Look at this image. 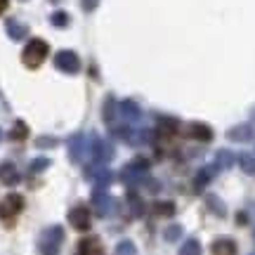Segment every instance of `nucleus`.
<instances>
[{
  "label": "nucleus",
  "instance_id": "nucleus-1",
  "mask_svg": "<svg viewBox=\"0 0 255 255\" xmlns=\"http://www.w3.org/2000/svg\"><path fill=\"white\" fill-rule=\"evenodd\" d=\"M45 57H47V45L43 43V40H31L26 47H24V55H21V59H24V64L26 66H40V64L45 62Z\"/></svg>",
  "mask_w": 255,
  "mask_h": 255
},
{
  "label": "nucleus",
  "instance_id": "nucleus-2",
  "mask_svg": "<svg viewBox=\"0 0 255 255\" xmlns=\"http://www.w3.org/2000/svg\"><path fill=\"white\" fill-rule=\"evenodd\" d=\"M21 208H24V201H21V196L12 194V196H7L5 201H0V218H2V220H12Z\"/></svg>",
  "mask_w": 255,
  "mask_h": 255
},
{
  "label": "nucleus",
  "instance_id": "nucleus-3",
  "mask_svg": "<svg viewBox=\"0 0 255 255\" xmlns=\"http://www.w3.org/2000/svg\"><path fill=\"white\" fill-rule=\"evenodd\" d=\"M78 255H102L100 239H83L78 246Z\"/></svg>",
  "mask_w": 255,
  "mask_h": 255
},
{
  "label": "nucleus",
  "instance_id": "nucleus-4",
  "mask_svg": "<svg viewBox=\"0 0 255 255\" xmlns=\"http://www.w3.org/2000/svg\"><path fill=\"white\" fill-rule=\"evenodd\" d=\"M213 255H237V246L229 239H218L213 244Z\"/></svg>",
  "mask_w": 255,
  "mask_h": 255
},
{
  "label": "nucleus",
  "instance_id": "nucleus-5",
  "mask_svg": "<svg viewBox=\"0 0 255 255\" xmlns=\"http://www.w3.org/2000/svg\"><path fill=\"white\" fill-rule=\"evenodd\" d=\"M71 222L76 229H88L90 227V215H88V210L85 208H78L71 213Z\"/></svg>",
  "mask_w": 255,
  "mask_h": 255
},
{
  "label": "nucleus",
  "instance_id": "nucleus-6",
  "mask_svg": "<svg viewBox=\"0 0 255 255\" xmlns=\"http://www.w3.org/2000/svg\"><path fill=\"white\" fill-rule=\"evenodd\" d=\"M189 135L196 137V139H210V137H213V132H210L208 128H203V126H199V123H196V126H191Z\"/></svg>",
  "mask_w": 255,
  "mask_h": 255
},
{
  "label": "nucleus",
  "instance_id": "nucleus-7",
  "mask_svg": "<svg viewBox=\"0 0 255 255\" xmlns=\"http://www.w3.org/2000/svg\"><path fill=\"white\" fill-rule=\"evenodd\" d=\"M201 253V248H199V244L196 241H187L184 244V248L180 251V255H199Z\"/></svg>",
  "mask_w": 255,
  "mask_h": 255
},
{
  "label": "nucleus",
  "instance_id": "nucleus-8",
  "mask_svg": "<svg viewBox=\"0 0 255 255\" xmlns=\"http://www.w3.org/2000/svg\"><path fill=\"white\" fill-rule=\"evenodd\" d=\"M156 213H158V215H173L175 206L173 203H158V206H156Z\"/></svg>",
  "mask_w": 255,
  "mask_h": 255
},
{
  "label": "nucleus",
  "instance_id": "nucleus-9",
  "mask_svg": "<svg viewBox=\"0 0 255 255\" xmlns=\"http://www.w3.org/2000/svg\"><path fill=\"white\" fill-rule=\"evenodd\" d=\"M119 255H135V248L130 244H121L119 246Z\"/></svg>",
  "mask_w": 255,
  "mask_h": 255
},
{
  "label": "nucleus",
  "instance_id": "nucleus-10",
  "mask_svg": "<svg viewBox=\"0 0 255 255\" xmlns=\"http://www.w3.org/2000/svg\"><path fill=\"white\" fill-rule=\"evenodd\" d=\"M165 237L170 239V241H175V239L180 237V227H173V229H168V232H165Z\"/></svg>",
  "mask_w": 255,
  "mask_h": 255
},
{
  "label": "nucleus",
  "instance_id": "nucleus-11",
  "mask_svg": "<svg viewBox=\"0 0 255 255\" xmlns=\"http://www.w3.org/2000/svg\"><path fill=\"white\" fill-rule=\"evenodd\" d=\"M5 9H7V0H0V14H2Z\"/></svg>",
  "mask_w": 255,
  "mask_h": 255
}]
</instances>
